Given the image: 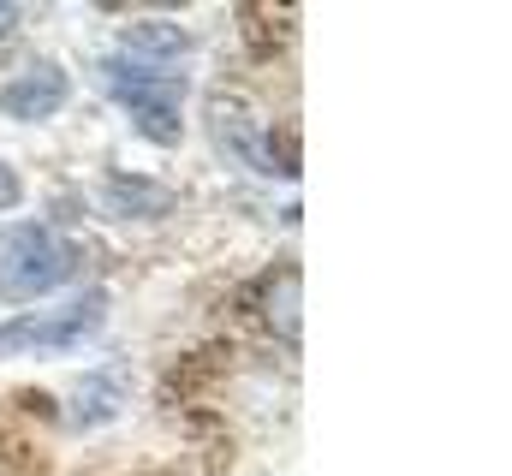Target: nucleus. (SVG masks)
I'll list each match as a JSON object with an SVG mask.
<instances>
[{"mask_svg":"<svg viewBox=\"0 0 512 476\" xmlns=\"http://www.w3.org/2000/svg\"><path fill=\"white\" fill-rule=\"evenodd\" d=\"M78 250L60 233H48L42 221H18L0 227V298H48L72 280Z\"/></svg>","mask_w":512,"mask_h":476,"instance_id":"nucleus-1","label":"nucleus"},{"mask_svg":"<svg viewBox=\"0 0 512 476\" xmlns=\"http://www.w3.org/2000/svg\"><path fill=\"white\" fill-rule=\"evenodd\" d=\"M114 102L137 119V131L149 143H179V102H185V78L173 72H149V66H131V60H108L102 66Z\"/></svg>","mask_w":512,"mask_h":476,"instance_id":"nucleus-2","label":"nucleus"},{"mask_svg":"<svg viewBox=\"0 0 512 476\" xmlns=\"http://www.w3.org/2000/svg\"><path fill=\"white\" fill-rule=\"evenodd\" d=\"M102 292H84V298H72V304H60V310H42V316H18V322H6L0 328V357L12 352H72V346H84L96 328H102Z\"/></svg>","mask_w":512,"mask_h":476,"instance_id":"nucleus-3","label":"nucleus"},{"mask_svg":"<svg viewBox=\"0 0 512 476\" xmlns=\"http://www.w3.org/2000/svg\"><path fill=\"white\" fill-rule=\"evenodd\" d=\"M66 96H72V78L54 60H30V66H18L0 84V114L6 119H48V114L66 108Z\"/></svg>","mask_w":512,"mask_h":476,"instance_id":"nucleus-4","label":"nucleus"},{"mask_svg":"<svg viewBox=\"0 0 512 476\" xmlns=\"http://www.w3.org/2000/svg\"><path fill=\"white\" fill-rule=\"evenodd\" d=\"M209 131H215V143L227 149V155H239V161H251L262 173H280V161L268 155V131L251 119V102H233V96H215L209 102Z\"/></svg>","mask_w":512,"mask_h":476,"instance_id":"nucleus-5","label":"nucleus"},{"mask_svg":"<svg viewBox=\"0 0 512 476\" xmlns=\"http://www.w3.org/2000/svg\"><path fill=\"white\" fill-rule=\"evenodd\" d=\"M120 60H131V66H167V60H179L185 48H191V36L173 24V18H137V24H126V36H120Z\"/></svg>","mask_w":512,"mask_h":476,"instance_id":"nucleus-6","label":"nucleus"},{"mask_svg":"<svg viewBox=\"0 0 512 476\" xmlns=\"http://www.w3.org/2000/svg\"><path fill=\"white\" fill-rule=\"evenodd\" d=\"M114 411H120V375H114V369H90V375H78L72 423H78V429H102Z\"/></svg>","mask_w":512,"mask_h":476,"instance_id":"nucleus-7","label":"nucleus"},{"mask_svg":"<svg viewBox=\"0 0 512 476\" xmlns=\"http://www.w3.org/2000/svg\"><path fill=\"white\" fill-rule=\"evenodd\" d=\"M262 322H268L274 340H298V274L292 268L268 274V286H262Z\"/></svg>","mask_w":512,"mask_h":476,"instance_id":"nucleus-8","label":"nucleus"},{"mask_svg":"<svg viewBox=\"0 0 512 476\" xmlns=\"http://www.w3.org/2000/svg\"><path fill=\"white\" fill-rule=\"evenodd\" d=\"M102 209H108V215H155V209H167V191H161L155 179L114 173L108 191H102Z\"/></svg>","mask_w":512,"mask_h":476,"instance_id":"nucleus-9","label":"nucleus"},{"mask_svg":"<svg viewBox=\"0 0 512 476\" xmlns=\"http://www.w3.org/2000/svg\"><path fill=\"white\" fill-rule=\"evenodd\" d=\"M12 203H18V173L0 161V209H12Z\"/></svg>","mask_w":512,"mask_h":476,"instance_id":"nucleus-10","label":"nucleus"},{"mask_svg":"<svg viewBox=\"0 0 512 476\" xmlns=\"http://www.w3.org/2000/svg\"><path fill=\"white\" fill-rule=\"evenodd\" d=\"M6 30H18V6H6V0H0V36H6Z\"/></svg>","mask_w":512,"mask_h":476,"instance_id":"nucleus-11","label":"nucleus"}]
</instances>
